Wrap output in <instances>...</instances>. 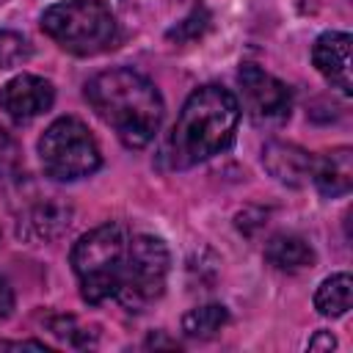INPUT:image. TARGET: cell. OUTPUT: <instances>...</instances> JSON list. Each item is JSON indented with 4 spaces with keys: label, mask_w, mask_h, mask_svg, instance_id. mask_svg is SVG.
I'll return each instance as SVG.
<instances>
[{
    "label": "cell",
    "mask_w": 353,
    "mask_h": 353,
    "mask_svg": "<svg viewBox=\"0 0 353 353\" xmlns=\"http://www.w3.org/2000/svg\"><path fill=\"white\" fill-rule=\"evenodd\" d=\"M94 113L127 149H143L163 124V97L149 77L130 66L94 74L85 85Z\"/></svg>",
    "instance_id": "obj_1"
},
{
    "label": "cell",
    "mask_w": 353,
    "mask_h": 353,
    "mask_svg": "<svg viewBox=\"0 0 353 353\" xmlns=\"http://www.w3.org/2000/svg\"><path fill=\"white\" fill-rule=\"evenodd\" d=\"M237 124L240 105L232 91L215 83L196 88L185 99L168 135L165 154L171 168H190L210 160L212 154H221L234 141Z\"/></svg>",
    "instance_id": "obj_2"
},
{
    "label": "cell",
    "mask_w": 353,
    "mask_h": 353,
    "mask_svg": "<svg viewBox=\"0 0 353 353\" xmlns=\"http://www.w3.org/2000/svg\"><path fill=\"white\" fill-rule=\"evenodd\" d=\"M41 30L66 52L88 58L110 50L119 25L105 0H63L41 14Z\"/></svg>",
    "instance_id": "obj_3"
},
{
    "label": "cell",
    "mask_w": 353,
    "mask_h": 353,
    "mask_svg": "<svg viewBox=\"0 0 353 353\" xmlns=\"http://www.w3.org/2000/svg\"><path fill=\"white\" fill-rule=\"evenodd\" d=\"M130 234L119 223H102L85 232L72 248V270L85 303H102L116 295Z\"/></svg>",
    "instance_id": "obj_4"
},
{
    "label": "cell",
    "mask_w": 353,
    "mask_h": 353,
    "mask_svg": "<svg viewBox=\"0 0 353 353\" xmlns=\"http://www.w3.org/2000/svg\"><path fill=\"white\" fill-rule=\"evenodd\" d=\"M39 160L44 174L55 182L91 176L102 165L97 138L74 116H61L44 130V135L39 138Z\"/></svg>",
    "instance_id": "obj_5"
},
{
    "label": "cell",
    "mask_w": 353,
    "mask_h": 353,
    "mask_svg": "<svg viewBox=\"0 0 353 353\" xmlns=\"http://www.w3.org/2000/svg\"><path fill=\"white\" fill-rule=\"evenodd\" d=\"M168 248L154 234H132L127 240L124 254V270L116 290V301L127 312H143L152 306L163 292L168 281Z\"/></svg>",
    "instance_id": "obj_6"
},
{
    "label": "cell",
    "mask_w": 353,
    "mask_h": 353,
    "mask_svg": "<svg viewBox=\"0 0 353 353\" xmlns=\"http://www.w3.org/2000/svg\"><path fill=\"white\" fill-rule=\"evenodd\" d=\"M72 223V207L61 196L36 185L19 188L17 196V232L28 240H55Z\"/></svg>",
    "instance_id": "obj_7"
},
{
    "label": "cell",
    "mask_w": 353,
    "mask_h": 353,
    "mask_svg": "<svg viewBox=\"0 0 353 353\" xmlns=\"http://www.w3.org/2000/svg\"><path fill=\"white\" fill-rule=\"evenodd\" d=\"M237 83L243 91L245 113L256 124L273 127V124L287 121V116L292 110V94H290L287 83H281L279 77L268 74L265 69H259L254 63H245L237 72Z\"/></svg>",
    "instance_id": "obj_8"
},
{
    "label": "cell",
    "mask_w": 353,
    "mask_h": 353,
    "mask_svg": "<svg viewBox=\"0 0 353 353\" xmlns=\"http://www.w3.org/2000/svg\"><path fill=\"white\" fill-rule=\"evenodd\" d=\"M55 102V88L39 74H17L0 85V108L19 124L47 113Z\"/></svg>",
    "instance_id": "obj_9"
},
{
    "label": "cell",
    "mask_w": 353,
    "mask_h": 353,
    "mask_svg": "<svg viewBox=\"0 0 353 353\" xmlns=\"http://www.w3.org/2000/svg\"><path fill=\"white\" fill-rule=\"evenodd\" d=\"M312 61H314L317 72L334 88H339L345 97H350V91H353V83H350V33L325 30L323 36H317V41L312 47Z\"/></svg>",
    "instance_id": "obj_10"
},
{
    "label": "cell",
    "mask_w": 353,
    "mask_h": 353,
    "mask_svg": "<svg viewBox=\"0 0 353 353\" xmlns=\"http://www.w3.org/2000/svg\"><path fill=\"white\" fill-rule=\"evenodd\" d=\"M317 190L328 199L345 196L353 188V149L350 146H334L323 152L320 157H312V176Z\"/></svg>",
    "instance_id": "obj_11"
},
{
    "label": "cell",
    "mask_w": 353,
    "mask_h": 353,
    "mask_svg": "<svg viewBox=\"0 0 353 353\" xmlns=\"http://www.w3.org/2000/svg\"><path fill=\"white\" fill-rule=\"evenodd\" d=\"M262 165L273 179L290 188H301L312 176V154L287 141H270L262 149Z\"/></svg>",
    "instance_id": "obj_12"
},
{
    "label": "cell",
    "mask_w": 353,
    "mask_h": 353,
    "mask_svg": "<svg viewBox=\"0 0 353 353\" xmlns=\"http://www.w3.org/2000/svg\"><path fill=\"white\" fill-rule=\"evenodd\" d=\"M265 259L279 270L295 273V270H306L314 265V251L301 234L281 232L265 243Z\"/></svg>",
    "instance_id": "obj_13"
},
{
    "label": "cell",
    "mask_w": 353,
    "mask_h": 353,
    "mask_svg": "<svg viewBox=\"0 0 353 353\" xmlns=\"http://www.w3.org/2000/svg\"><path fill=\"white\" fill-rule=\"evenodd\" d=\"M350 301H353V281L347 273L328 276L314 292V309L323 317H342L350 309Z\"/></svg>",
    "instance_id": "obj_14"
},
{
    "label": "cell",
    "mask_w": 353,
    "mask_h": 353,
    "mask_svg": "<svg viewBox=\"0 0 353 353\" xmlns=\"http://www.w3.org/2000/svg\"><path fill=\"white\" fill-rule=\"evenodd\" d=\"M229 323V312L221 303H204L190 309L182 317V331L190 339H212L218 331H223V325Z\"/></svg>",
    "instance_id": "obj_15"
},
{
    "label": "cell",
    "mask_w": 353,
    "mask_h": 353,
    "mask_svg": "<svg viewBox=\"0 0 353 353\" xmlns=\"http://www.w3.org/2000/svg\"><path fill=\"white\" fill-rule=\"evenodd\" d=\"M47 328L58 336V339H63L66 345H72V347H91L97 339H94V334L88 331V328H83L72 314H52L50 320H47Z\"/></svg>",
    "instance_id": "obj_16"
},
{
    "label": "cell",
    "mask_w": 353,
    "mask_h": 353,
    "mask_svg": "<svg viewBox=\"0 0 353 353\" xmlns=\"http://www.w3.org/2000/svg\"><path fill=\"white\" fill-rule=\"evenodd\" d=\"M33 47L22 33L14 30H0V69H11L19 66L30 58Z\"/></svg>",
    "instance_id": "obj_17"
},
{
    "label": "cell",
    "mask_w": 353,
    "mask_h": 353,
    "mask_svg": "<svg viewBox=\"0 0 353 353\" xmlns=\"http://www.w3.org/2000/svg\"><path fill=\"white\" fill-rule=\"evenodd\" d=\"M207 28H210V11L204 6H196L174 30H168V39L171 41H179V44H188V41L201 39Z\"/></svg>",
    "instance_id": "obj_18"
},
{
    "label": "cell",
    "mask_w": 353,
    "mask_h": 353,
    "mask_svg": "<svg viewBox=\"0 0 353 353\" xmlns=\"http://www.w3.org/2000/svg\"><path fill=\"white\" fill-rule=\"evenodd\" d=\"M17 171H19V146L11 138V132L0 127V179L17 176Z\"/></svg>",
    "instance_id": "obj_19"
},
{
    "label": "cell",
    "mask_w": 353,
    "mask_h": 353,
    "mask_svg": "<svg viewBox=\"0 0 353 353\" xmlns=\"http://www.w3.org/2000/svg\"><path fill=\"white\" fill-rule=\"evenodd\" d=\"M14 312V290L6 276H0V320H8Z\"/></svg>",
    "instance_id": "obj_20"
},
{
    "label": "cell",
    "mask_w": 353,
    "mask_h": 353,
    "mask_svg": "<svg viewBox=\"0 0 353 353\" xmlns=\"http://www.w3.org/2000/svg\"><path fill=\"white\" fill-rule=\"evenodd\" d=\"M334 345H336V339L331 336V331H317L309 339V350H331Z\"/></svg>",
    "instance_id": "obj_21"
},
{
    "label": "cell",
    "mask_w": 353,
    "mask_h": 353,
    "mask_svg": "<svg viewBox=\"0 0 353 353\" xmlns=\"http://www.w3.org/2000/svg\"><path fill=\"white\" fill-rule=\"evenodd\" d=\"M0 347H33V350H50L44 342H36V339H22V342H0Z\"/></svg>",
    "instance_id": "obj_22"
}]
</instances>
